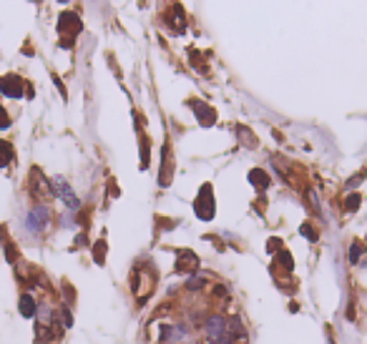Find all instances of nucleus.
Returning <instances> with one entry per match:
<instances>
[{
    "instance_id": "20",
    "label": "nucleus",
    "mask_w": 367,
    "mask_h": 344,
    "mask_svg": "<svg viewBox=\"0 0 367 344\" xmlns=\"http://www.w3.org/2000/svg\"><path fill=\"white\" fill-rule=\"evenodd\" d=\"M226 294H229V289H226L224 284H214V289H212V296H214V299H224Z\"/></svg>"
},
{
    "instance_id": "6",
    "label": "nucleus",
    "mask_w": 367,
    "mask_h": 344,
    "mask_svg": "<svg viewBox=\"0 0 367 344\" xmlns=\"http://www.w3.org/2000/svg\"><path fill=\"white\" fill-rule=\"evenodd\" d=\"M53 194H56L58 199H63V201L68 204V208H78V199H75V194L71 191V186H68L66 179H61V176L53 179Z\"/></svg>"
},
{
    "instance_id": "10",
    "label": "nucleus",
    "mask_w": 367,
    "mask_h": 344,
    "mask_svg": "<svg viewBox=\"0 0 367 344\" xmlns=\"http://www.w3.org/2000/svg\"><path fill=\"white\" fill-rule=\"evenodd\" d=\"M194 111H196V118H199L201 126H214L217 123V113L207 103H194Z\"/></svg>"
},
{
    "instance_id": "15",
    "label": "nucleus",
    "mask_w": 367,
    "mask_h": 344,
    "mask_svg": "<svg viewBox=\"0 0 367 344\" xmlns=\"http://www.w3.org/2000/svg\"><path fill=\"white\" fill-rule=\"evenodd\" d=\"M249 181H252L257 189H267V184H269L267 174H264V171H259V168H254V171L249 174Z\"/></svg>"
},
{
    "instance_id": "13",
    "label": "nucleus",
    "mask_w": 367,
    "mask_h": 344,
    "mask_svg": "<svg viewBox=\"0 0 367 344\" xmlns=\"http://www.w3.org/2000/svg\"><path fill=\"white\" fill-rule=\"evenodd\" d=\"M106 251H108V249H106V241H103V239L93 244V262H96L98 267L106 264Z\"/></svg>"
},
{
    "instance_id": "17",
    "label": "nucleus",
    "mask_w": 367,
    "mask_h": 344,
    "mask_svg": "<svg viewBox=\"0 0 367 344\" xmlns=\"http://www.w3.org/2000/svg\"><path fill=\"white\" fill-rule=\"evenodd\" d=\"M299 231H302V236H307L309 241H317V239H319V231H317V229H314V224H309V221H304Z\"/></svg>"
},
{
    "instance_id": "3",
    "label": "nucleus",
    "mask_w": 367,
    "mask_h": 344,
    "mask_svg": "<svg viewBox=\"0 0 367 344\" xmlns=\"http://www.w3.org/2000/svg\"><path fill=\"white\" fill-rule=\"evenodd\" d=\"M0 91L5 96H10V98H20L23 91H25V80L20 75H15V73H8V75L0 78Z\"/></svg>"
},
{
    "instance_id": "16",
    "label": "nucleus",
    "mask_w": 367,
    "mask_h": 344,
    "mask_svg": "<svg viewBox=\"0 0 367 344\" xmlns=\"http://www.w3.org/2000/svg\"><path fill=\"white\" fill-rule=\"evenodd\" d=\"M0 236H3V244H5V259H8V262H15V259H18V254H15V246H13V241L8 239L5 229L0 231Z\"/></svg>"
},
{
    "instance_id": "11",
    "label": "nucleus",
    "mask_w": 367,
    "mask_h": 344,
    "mask_svg": "<svg viewBox=\"0 0 367 344\" xmlns=\"http://www.w3.org/2000/svg\"><path fill=\"white\" fill-rule=\"evenodd\" d=\"M18 309H20V314H23V317H28V319L38 314V304H35V299H33L30 294H23V296H20Z\"/></svg>"
},
{
    "instance_id": "5",
    "label": "nucleus",
    "mask_w": 367,
    "mask_h": 344,
    "mask_svg": "<svg viewBox=\"0 0 367 344\" xmlns=\"http://www.w3.org/2000/svg\"><path fill=\"white\" fill-rule=\"evenodd\" d=\"M58 28H61V35H63V33L68 35V38H66V46H71L73 38L80 33V20H78V15H73V13H63Z\"/></svg>"
},
{
    "instance_id": "4",
    "label": "nucleus",
    "mask_w": 367,
    "mask_h": 344,
    "mask_svg": "<svg viewBox=\"0 0 367 344\" xmlns=\"http://www.w3.org/2000/svg\"><path fill=\"white\" fill-rule=\"evenodd\" d=\"M199 267H201V262H199V256H196L191 249H184V251H179V254H176V272L196 274V272H199Z\"/></svg>"
},
{
    "instance_id": "14",
    "label": "nucleus",
    "mask_w": 367,
    "mask_h": 344,
    "mask_svg": "<svg viewBox=\"0 0 367 344\" xmlns=\"http://www.w3.org/2000/svg\"><path fill=\"white\" fill-rule=\"evenodd\" d=\"M13 161V146L8 141H0V168H5Z\"/></svg>"
},
{
    "instance_id": "21",
    "label": "nucleus",
    "mask_w": 367,
    "mask_h": 344,
    "mask_svg": "<svg viewBox=\"0 0 367 344\" xmlns=\"http://www.w3.org/2000/svg\"><path fill=\"white\" fill-rule=\"evenodd\" d=\"M279 264H284V269L292 272V256H290V251H279Z\"/></svg>"
},
{
    "instance_id": "7",
    "label": "nucleus",
    "mask_w": 367,
    "mask_h": 344,
    "mask_svg": "<svg viewBox=\"0 0 367 344\" xmlns=\"http://www.w3.org/2000/svg\"><path fill=\"white\" fill-rule=\"evenodd\" d=\"M226 337H229L234 344L247 342V329H244V324H241V319H239V317L226 319Z\"/></svg>"
},
{
    "instance_id": "9",
    "label": "nucleus",
    "mask_w": 367,
    "mask_h": 344,
    "mask_svg": "<svg viewBox=\"0 0 367 344\" xmlns=\"http://www.w3.org/2000/svg\"><path fill=\"white\" fill-rule=\"evenodd\" d=\"M171 8V13L174 15H166V25L174 30V33H181L184 30V25H186V18H184V10H181V5H169Z\"/></svg>"
},
{
    "instance_id": "23",
    "label": "nucleus",
    "mask_w": 367,
    "mask_h": 344,
    "mask_svg": "<svg viewBox=\"0 0 367 344\" xmlns=\"http://www.w3.org/2000/svg\"><path fill=\"white\" fill-rule=\"evenodd\" d=\"M10 126V118H8V113H5V108L0 106V128H8Z\"/></svg>"
},
{
    "instance_id": "1",
    "label": "nucleus",
    "mask_w": 367,
    "mask_h": 344,
    "mask_svg": "<svg viewBox=\"0 0 367 344\" xmlns=\"http://www.w3.org/2000/svg\"><path fill=\"white\" fill-rule=\"evenodd\" d=\"M201 329H204V337H207L209 342L217 344L221 337L226 334V317H224V314H209V317L204 319Z\"/></svg>"
},
{
    "instance_id": "12",
    "label": "nucleus",
    "mask_w": 367,
    "mask_h": 344,
    "mask_svg": "<svg viewBox=\"0 0 367 344\" xmlns=\"http://www.w3.org/2000/svg\"><path fill=\"white\" fill-rule=\"evenodd\" d=\"M204 286H207V276L199 274V272H196V274H191L189 279H186V284H184V289H186L189 294H196V291H201Z\"/></svg>"
},
{
    "instance_id": "19",
    "label": "nucleus",
    "mask_w": 367,
    "mask_h": 344,
    "mask_svg": "<svg viewBox=\"0 0 367 344\" xmlns=\"http://www.w3.org/2000/svg\"><path fill=\"white\" fill-rule=\"evenodd\" d=\"M360 201H362V196H360V194H352V196H347V201H345V211H357Z\"/></svg>"
},
{
    "instance_id": "2",
    "label": "nucleus",
    "mask_w": 367,
    "mask_h": 344,
    "mask_svg": "<svg viewBox=\"0 0 367 344\" xmlns=\"http://www.w3.org/2000/svg\"><path fill=\"white\" fill-rule=\"evenodd\" d=\"M194 208H196V216L204 219V221H209L214 216V196H212V186L209 184H204V189L199 191V199H196Z\"/></svg>"
},
{
    "instance_id": "8",
    "label": "nucleus",
    "mask_w": 367,
    "mask_h": 344,
    "mask_svg": "<svg viewBox=\"0 0 367 344\" xmlns=\"http://www.w3.org/2000/svg\"><path fill=\"white\" fill-rule=\"evenodd\" d=\"M46 221H48V208L46 206H35L30 213H28V229H30L33 234H38V231L46 226Z\"/></svg>"
},
{
    "instance_id": "22",
    "label": "nucleus",
    "mask_w": 367,
    "mask_h": 344,
    "mask_svg": "<svg viewBox=\"0 0 367 344\" xmlns=\"http://www.w3.org/2000/svg\"><path fill=\"white\" fill-rule=\"evenodd\" d=\"M63 291H66V296H68V304H66V307H71V304L75 302V291L71 289V284H68V281H63Z\"/></svg>"
},
{
    "instance_id": "18",
    "label": "nucleus",
    "mask_w": 367,
    "mask_h": 344,
    "mask_svg": "<svg viewBox=\"0 0 367 344\" xmlns=\"http://www.w3.org/2000/svg\"><path fill=\"white\" fill-rule=\"evenodd\" d=\"M362 251H365L362 241H352V249H350V264H357L360 256H362Z\"/></svg>"
}]
</instances>
